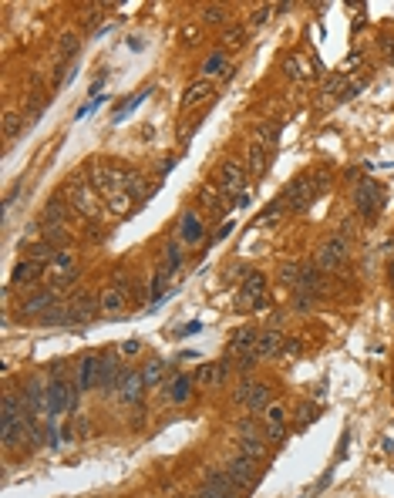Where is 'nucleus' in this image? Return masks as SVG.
I'll list each match as a JSON object with an SVG mask.
<instances>
[{
	"label": "nucleus",
	"mask_w": 394,
	"mask_h": 498,
	"mask_svg": "<svg viewBox=\"0 0 394 498\" xmlns=\"http://www.w3.org/2000/svg\"><path fill=\"white\" fill-rule=\"evenodd\" d=\"M226 475L233 478V485L239 492H253L256 481H260V465L253 458H246V454H236V458L226 461Z\"/></svg>",
	"instance_id": "1"
},
{
	"label": "nucleus",
	"mask_w": 394,
	"mask_h": 498,
	"mask_svg": "<svg viewBox=\"0 0 394 498\" xmlns=\"http://www.w3.org/2000/svg\"><path fill=\"white\" fill-rule=\"evenodd\" d=\"M354 202H357V212H361V219H377V212H381V206H384V189L374 182V179H368V182L357 185V192H354Z\"/></svg>",
	"instance_id": "2"
},
{
	"label": "nucleus",
	"mask_w": 394,
	"mask_h": 498,
	"mask_svg": "<svg viewBox=\"0 0 394 498\" xmlns=\"http://www.w3.org/2000/svg\"><path fill=\"white\" fill-rule=\"evenodd\" d=\"M78 387H71V384H64V381H51L48 384V418H57V414H64V411H71L75 408V401H78Z\"/></svg>",
	"instance_id": "3"
},
{
	"label": "nucleus",
	"mask_w": 394,
	"mask_h": 498,
	"mask_svg": "<svg viewBox=\"0 0 394 498\" xmlns=\"http://www.w3.org/2000/svg\"><path fill=\"white\" fill-rule=\"evenodd\" d=\"M68 192H71V206H75L81 216H88V219H98V216H102V206H98V199H95L91 185L84 182L81 175H75V179H71Z\"/></svg>",
	"instance_id": "4"
},
{
	"label": "nucleus",
	"mask_w": 394,
	"mask_h": 498,
	"mask_svg": "<svg viewBox=\"0 0 394 498\" xmlns=\"http://www.w3.org/2000/svg\"><path fill=\"white\" fill-rule=\"evenodd\" d=\"M203 498H239V488L233 485V478L226 472H212L206 468L203 472V488H199Z\"/></svg>",
	"instance_id": "5"
},
{
	"label": "nucleus",
	"mask_w": 394,
	"mask_h": 498,
	"mask_svg": "<svg viewBox=\"0 0 394 498\" xmlns=\"http://www.w3.org/2000/svg\"><path fill=\"white\" fill-rule=\"evenodd\" d=\"M239 303H243V307H253V310H266V307H270V300H266V280H263L260 273H250V276H246V283L239 289Z\"/></svg>",
	"instance_id": "6"
},
{
	"label": "nucleus",
	"mask_w": 394,
	"mask_h": 498,
	"mask_svg": "<svg viewBox=\"0 0 394 498\" xmlns=\"http://www.w3.org/2000/svg\"><path fill=\"white\" fill-rule=\"evenodd\" d=\"M323 182H327V175H303L300 182H293L287 189V195L280 199V206H303V202H310L317 185H323Z\"/></svg>",
	"instance_id": "7"
},
{
	"label": "nucleus",
	"mask_w": 394,
	"mask_h": 498,
	"mask_svg": "<svg viewBox=\"0 0 394 498\" xmlns=\"http://www.w3.org/2000/svg\"><path fill=\"white\" fill-rule=\"evenodd\" d=\"M243 185H246V169L239 162H226L223 172H219V192L236 199V195H243Z\"/></svg>",
	"instance_id": "8"
},
{
	"label": "nucleus",
	"mask_w": 394,
	"mask_h": 498,
	"mask_svg": "<svg viewBox=\"0 0 394 498\" xmlns=\"http://www.w3.org/2000/svg\"><path fill=\"white\" fill-rule=\"evenodd\" d=\"M344 256H347V239L344 236H334L327 239L323 246H320V253H317V266L320 269H334V266H341Z\"/></svg>",
	"instance_id": "9"
},
{
	"label": "nucleus",
	"mask_w": 394,
	"mask_h": 498,
	"mask_svg": "<svg viewBox=\"0 0 394 498\" xmlns=\"http://www.w3.org/2000/svg\"><path fill=\"white\" fill-rule=\"evenodd\" d=\"M236 401L239 404H246L250 411H266V404H270V387H263V384H243L236 391Z\"/></svg>",
	"instance_id": "10"
},
{
	"label": "nucleus",
	"mask_w": 394,
	"mask_h": 498,
	"mask_svg": "<svg viewBox=\"0 0 394 498\" xmlns=\"http://www.w3.org/2000/svg\"><path fill=\"white\" fill-rule=\"evenodd\" d=\"M142 387H145V377H142L138 370H125L122 381H118V397H122L125 404H138V401H142Z\"/></svg>",
	"instance_id": "11"
},
{
	"label": "nucleus",
	"mask_w": 394,
	"mask_h": 498,
	"mask_svg": "<svg viewBox=\"0 0 394 498\" xmlns=\"http://www.w3.org/2000/svg\"><path fill=\"white\" fill-rule=\"evenodd\" d=\"M41 273H44V262L24 260V262H17V266H14L10 283H14V287H34V283L41 280Z\"/></svg>",
	"instance_id": "12"
},
{
	"label": "nucleus",
	"mask_w": 394,
	"mask_h": 498,
	"mask_svg": "<svg viewBox=\"0 0 394 498\" xmlns=\"http://www.w3.org/2000/svg\"><path fill=\"white\" fill-rule=\"evenodd\" d=\"M122 374H125V370L118 367L115 357H98V387H105V391H118Z\"/></svg>",
	"instance_id": "13"
},
{
	"label": "nucleus",
	"mask_w": 394,
	"mask_h": 498,
	"mask_svg": "<svg viewBox=\"0 0 394 498\" xmlns=\"http://www.w3.org/2000/svg\"><path fill=\"white\" fill-rule=\"evenodd\" d=\"M283 337L276 334V330H266V334H260L256 337V347H253V357L256 361H263V357H276V354H283Z\"/></svg>",
	"instance_id": "14"
},
{
	"label": "nucleus",
	"mask_w": 394,
	"mask_h": 498,
	"mask_svg": "<svg viewBox=\"0 0 394 498\" xmlns=\"http://www.w3.org/2000/svg\"><path fill=\"white\" fill-rule=\"evenodd\" d=\"M209 98H212V81L199 78V81H192V84L185 88L182 108H196V105H203V102H209Z\"/></svg>",
	"instance_id": "15"
},
{
	"label": "nucleus",
	"mask_w": 394,
	"mask_h": 498,
	"mask_svg": "<svg viewBox=\"0 0 394 498\" xmlns=\"http://www.w3.org/2000/svg\"><path fill=\"white\" fill-rule=\"evenodd\" d=\"M75 387H78V391H91V387H98V357H84V361L78 364Z\"/></svg>",
	"instance_id": "16"
},
{
	"label": "nucleus",
	"mask_w": 394,
	"mask_h": 498,
	"mask_svg": "<svg viewBox=\"0 0 394 498\" xmlns=\"http://www.w3.org/2000/svg\"><path fill=\"white\" fill-rule=\"evenodd\" d=\"M48 273H51V280H54V283H68V276L75 273V256L61 249V253L54 256V262L48 266Z\"/></svg>",
	"instance_id": "17"
},
{
	"label": "nucleus",
	"mask_w": 394,
	"mask_h": 498,
	"mask_svg": "<svg viewBox=\"0 0 394 498\" xmlns=\"http://www.w3.org/2000/svg\"><path fill=\"white\" fill-rule=\"evenodd\" d=\"M179 239H182V242H189V246L203 239V222H199V216H196V212L182 216V222H179Z\"/></svg>",
	"instance_id": "18"
},
{
	"label": "nucleus",
	"mask_w": 394,
	"mask_h": 498,
	"mask_svg": "<svg viewBox=\"0 0 394 498\" xmlns=\"http://www.w3.org/2000/svg\"><path fill=\"white\" fill-rule=\"evenodd\" d=\"M98 303H102V310L105 314H122L125 310V289L122 287H108L102 296H98Z\"/></svg>",
	"instance_id": "19"
},
{
	"label": "nucleus",
	"mask_w": 394,
	"mask_h": 498,
	"mask_svg": "<svg viewBox=\"0 0 394 498\" xmlns=\"http://www.w3.org/2000/svg\"><path fill=\"white\" fill-rule=\"evenodd\" d=\"M54 300H57V289H44V293H34L24 303V314H41V310H54Z\"/></svg>",
	"instance_id": "20"
},
{
	"label": "nucleus",
	"mask_w": 394,
	"mask_h": 498,
	"mask_svg": "<svg viewBox=\"0 0 394 498\" xmlns=\"http://www.w3.org/2000/svg\"><path fill=\"white\" fill-rule=\"evenodd\" d=\"M68 310H71V316H75V320H91V316H95V310H102V303H98L95 296H78V300H75Z\"/></svg>",
	"instance_id": "21"
},
{
	"label": "nucleus",
	"mask_w": 394,
	"mask_h": 498,
	"mask_svg": "<svg viewBox=\"0 0 394 498\" xmlns=\"http://www.w3.org/2000/svg\"><path fill=\"white\" fill-rule=\"evenodd\" d=\"M263 169H266V142L260 138H253V145H250V172L253 175H263Z\"/></svg>",
	"instance_id": "22"
},
{
	"label": "nucleus",
	"mask_w": 394,
	"mask_h": 498,
	"mask_svg": "<svg viewBox=\"0 0 394 498\" xmlns=\"http://www.w3.org/2000/svg\"><path fill=\"white\" fill-rule=\"evenodd\" d=\"M256 337H260V334H250V330H243V334H236V337L229 341V354H243V357H253V347H256Z\"/></svg>",
	"instance_id": "23"
},
{
	"label": "nucleus",
	"mask_w": 394,
	"mask_h": 498,
	"mask_svg": "<svg viewBox=\"0 0 394 498\" xmlns=\"http://www.w3.org/2000/svg\"><path fill=\"white\" fill-rule=\"evenodd\" d=\"M223 75H229V64H226V57L223 54H209L206 57V64H203V78H223Z\"/></svg>",
	"instance_id": "24"
},
{
	"label": "nucleus",
	"mask_w": 394,
	"mask_h": 498,
	"mask_svg": "<svg viewBox=\"0 0 394 498\" xmlns=\"http://www.w3.org/2000/svg\"><path fill=\"white\" fill-rule=\"evenodd\" d=\"M239 454L260 461L263 454H266V438H239Z\"/></svg>",
	"instance_id": "25"
},
{
	"label": "nucleus",
	"mask_w": 394,
	"mask_h": 498,
	"mask_svg": "<svg viewBox=\"0 0 394 498\" xmlns=\"http://www.w3.org/2000/svg\"><path fill=\"white\" fill-rule=\"evenodd\" d=\"M223 374H226V364H203V367H199V384L216 387V384L223 381Z\"/></svg>",
	"instance_id": "26"
},
{
	"label": "nucleus",
	"mask_w": 394,
	"mask_h": 498,
	"mask_svg": "<svg viewBox=\"0 0 394 498\" xmlns=\"http://www.w3.org/2000/svg\"><path fill=\"white\" fill-rule=\"evenodd\" d=\"M64 219H68V206H64L61 199L48 202V209H44V222H48V226H64Z\"/></svg>",
	"instance_id": "27"
},
{
	"label": "nucleus",
	"mask_w": 394,
	"mask_h": 498,
	"mask_svg": "<svg viewBox=\"0 0 394 498\" xmlns=\"http://www.w3.org/2000/svg\"><path fill=\"white\" fill-rule=\"evenodd\" d=\"M169 397H172V401H176V404H182V401H189V397H192V381H189V377H176V381H172V387H169Z\"/></svg>",
	"instance_id": "28"
},
{
	"label": "nucleus",
	"mask_w": 394,
	"mask_h": 498,
	"mask_svg": "<svg viewBox=\"0 0 394 498\" xmlns=\"http://www.w3.org/2000/svg\"><path fill=\"white\" fill-rule=\"evenodd\" d=\"M283 71H287V78H293V81L310 78V71H307V64H303L300 57H287V61H283Z\"/></svg>",
	"instance_id": "29"
},
{
	"label": "nucleus",
	"mask_w": 394,
	"mask_h": 498,
	"mask_svg": "<svg viewBox=\"0 0 394 498\" xmlns=\"http://www.w3.org/2000/svg\"><path fill=\"white\" fill-rule=\"evenodd\" d=\"M105 202H108V209L115 212V216H125V212L131 209V202H135V199H131L129 192H115V195H108Z\"/></svg>",
	"instance_id": "30"
},
{
	"label": "nucleus",
	"mask_w": 394,
	"mask_h": 498,
	"mask_svg": "<svg viewBox=\"0 0 394 498\" xmlns=\"http://www.w3.org/2000/svg\"><path fill=\"white\" fill-rule=\"evenodd\" d=\"M68 239H71V236H68V229H64V226H48V229H44V242H51L57 253H61V246H64Z\"/></svg>",
	"instance_id": "31"
},
{
	"label": "nucleus",
	"mask_w": 394,
	"mask_h": 498,
	"mask_svg": "<svg viewBox=\"0 0 394 498\" xmlns=\"http://www.w3.org/2000/svg\"><path fill=\"white\" fill-rule=\"evenodd\" d=\"M300 266L297 262H283V269H280V283H287V287H297L300 283Z\"/></svg>",
	"instance_id": "32"
},
{
	"label": "nucleus",
	"mask_w": 394,
	"mask_h": 498,
	"mask_svg": "<svg viewBox=\"0 0 394 498\" xmlns=\"http://www.w3.org/2000/svg\"><path fill=\"white\" fill-rule=\"evenodd\" d=\"M75 51H78V34H71V30H68V34L61 37V61H71V57H75Z\"/></svg>",
	"instance_id": "33"
},
{
	"label": "nucleus",
	"mask_w": 394,
	"mask_h": 498,
	"mask_svg": "<svg viewBox=\"0 0 394 498\" xmlns=\"http://www.w3.org/2000/svg\"><path fill=\"white\" fill-rule=\"evenodd\" d=\"M21 125H24L21 115H17V111H7V115H3V138H14V135L21 131Z\"/></svg>",
	"instance_id": "34"
},
{
	"label": "nucleus",
	"mask_w": 394,
	"mask_h": 498,
	"mask_svg": "<svg viewBox=\"0 0 394 498\" xmlns=\"http://www.w3.org/2000/svg\"><path fill=\"white\" fill-rule=\"evenodd\" d=\"M142 377H145V384H158V381L165 377V364H162V361H152L149 367L142 370Z\"/></svg>",
	"instance_id": "35"
},
{
	"label": "nucleus",
	"mask_w": 394,
	"mask_h": 498,
	"mask_svg": "<svg viewBox=\"0 0 394 498\" xmlns=\"http://www.w3.org/2000/svg\"><path fill=\"white\" fill-rule=\"evenodd\" d=\"M179 262H182V256H179V242H169V249H165V273L179 269ZM165 273H162V276H165Z\"/></svg>",
	"instance_id": "36"
},
{
	"label": "nucleus",
	"mask_w": 394,
	"mask_h": 498,
	"mask_svg": "<svg viewBox=\"0 0 394 498\" xmlns=\"http://www.w3.org/2000/svg\"><path fill=\"white\" fill-rule=\"evenodd\" d=\"M243 37H246V30L239 24H233V27H226V34H223V41L229 44V48H239L243 44Z\"/></svg>",
	"instance_id": "37"
},
{
	"label": "nucleus",
	"mask_w": 394,
	"mask_h": 498,
	"mask_svg": "<svg viewBox=\"0 0 394 498\" xmlns=\"http://www.w3.org/2000/svg\"><path fill=\"white\" fill-rule=\"evenodd\" d=\"M287 438V424H266V441L270 445H280Z\"/></svg>",
	"instance_id": "38"
},
{
	"label": "nucleus",
	"mask_w": 394,
	"mask_h": 498,
	"mask_svg": "<svg viewBox=\"0 0 394 498\" xmlns=\"http://www.w3.org/2000/svg\"><path fill=\"white\" fill-rule=\"evenodd\" d=\"M203 17H206V21H209V24H223V21H226V7H219V3H216V7H203Z\"/></svg>",
	"instance_id": "39"
},
{
	"label": "nucleus",
	"mask_w": 394,
	"mask_h": 498,
	"mask_svg": "<svg viewBox=\"0 0 394 498\" xmlns=\"http://www.w3.org/2000/svg\"><path fill=\"white\" fill-rule=\"evenodd\" d=\"M287 414H283V408H276V404H270L266 408V424H283Z\"/></svg>",
	"instance_id": "40"
},
{
	"label": "nucleus",
	"mask_w": 394,
	"mask_h": 498,
	"mask_svg": "<svg viewBox=\"0 0 394 498\" xmlns=\"http://www.w3.org/2000/svg\"><path fill=\"white\" fill-rule=\"evenodd\" d=\"M344 88V75H337V78H330L327 81V88H323V95H337Z\"/></svg>",
	"instance_id": "41"
},
{
	"label": "nucleus",
	"mask_w": 394,
	"mask_h": 498,
	"mask_svg": "<svg viewBox=\"0 0 394 498\" xmlns=\"http://www.w3.org/2000/svg\"><path fill=\"white\" fill-rule=\"evenodd\" d=\"M182 41L185 44H199V27H182Z\"/></svg>",
	"instance_id": "42"
},
{
	"label": "nucleus",
	"mask_w": 394,
	"mask_h": 498,
	"mask_svg": "<svg viewBox=\"0 0 394 498\" xmlns=\"http://www.w3.org/2000/svg\"><path fill=\"white\" fill-rule=\"evenodd\" d=\"M118 354H125V357H131V354H138V341H125L122 347H118Z\"/></svg>",
	"instance_id": "43"
},
{
	"label": "nucleus",
	"mask_w": 394,
	"mask_h": 498,
	"mask_svg": "<svg viewBox=\"0 0 394 498\" xmlns=\"http://www.w3.org/2000/svg\"><path fill=\"white\" fill-rule=\"evenodd\" d=\"M270 10H273V7H260V10L253 14V24H263V21H270Z\"/></svg>",
	"instance_id": "44"
},
{
	"label": "nucleus",
	"mask_w": 394,
	"mask_h": 498,
	"mask_svg": "<svg viewBox=\"0 0 394 498\" xmlns=\"http://www.w3.org/2000/svg\"><path fill=\"white\" fill-rule=\"evenodd\" d=\"M388 280L394 283V260H391V266H388Z\"/></svg>",
	"instance_id": "45"
},
{
	"label": "nucleus",
	"mask_w": 394,
	"mask_h": 498,
	"mask_svg": "<svg viewBox=\"0 0 394 498\" xmlns=\"http://www.w3.org/2000/svg\"><path fill=\"white\" fill-rule=\"evenodd\" d=\"M388 61H394V44H391V51H388Z\"/></svg>",
	"instance_id": "46"
},
{
	"label": "nucleus",
	"mask_w": 394,
	"mask_h": 498,
	"mask_svg": "<svg viewBox=\"0 0 394 498\" xmlns=\"http://www.w3.org/2000/svg\"><path fill=\"white\" fill-rule=\"evenodd\" d=\"M192 498H203V495H199V492H196V495H192Z\"/></svg>",
	"instance_id": "47"
}]
</instances>
